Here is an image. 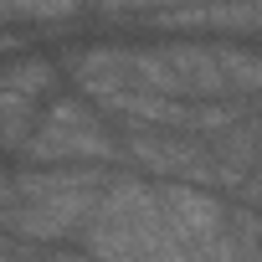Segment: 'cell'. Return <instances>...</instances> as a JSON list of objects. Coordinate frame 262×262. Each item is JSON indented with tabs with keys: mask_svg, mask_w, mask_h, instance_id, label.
Wrapping results in <instances>:
<instances>
[{
	"mask_svg": "<svg viewBox=\"0 0 262 262\" xmlns=\"http://www.w3.org/2000/svg\"><path fill=\"white\" fill-rule=\"evenodd\" d=\"M113 170L103 165H57V170H6V236L31 247H67L82 242L88 221L98 216Z\"/></svg>",
	"mask_w": 262,
	"mask_h": 262,
	"instance_id": "6da1fadb",
	"label": "cell"
},
{
	"mask_svg": "<svg viewBox=\"0 0 262 262\" xmlns=\"http://www.w3.org/2000/svg\"><path fill=\"white\" fill-rule=\"evenodd\" d=\"M236 206H252V211H262V170H257V175H252V185L236 195Z\"/></svg>",
	"mask_w": 262,
	"mask_h": 262,
	"instance_id": "8992f818",
	"label": "cell"
},
{
	"mask_svg": "<svg viewBox=\"0 0 262 262\" xmlns=\"http://www.w3.org/2000/svg\"><path fill=\"white\" fill-rule=\"evenodd\" d=\"M118 160H128V144H123V128L103 113V108H93L88 98H72V93H62L47 113H41V123H36V134H31V144L21 149V160H11V165H26V170H57V165H118Z\"/></svg>",
	"mask_w": 262,
	"mask_h": 262,
	"instance_id": "3957f363",
	"label": "cell"
},
{
	"mask_svg": "<svg viewBox=\"0 0 262 262\" xmlns=\"http://www.w3.org/2000/svg\"><path fill=\"white\" fill-rule=\"evenodd\" d=\"M160 195H165V221H170V231H175V242L185 252L211 247L226 231V221H231V201H221L216 190H201V185H160Z\"/></svg>",
	"mask_w": 262,
	"mask_h": 262,
	"instance_id": "5b68a950",
	"label": "cell"
},
{
	"mask_svg": "<svg viewBox=\"0 0 262 262\" xmlns=\"http://www.w3.org/2000/svg\"><path fill=\"white\" fill-rule=\"evenodd\" d=\"M123 144H128V160L144 165L149 175H160L165 185H201V190L221 185L216 149L195 134H180V128H123Z\"/></svg>",
	"mask_w": 262,
	"mask_h": 262,
	"instance_id": "277c9868",
	"label": "cell"
},
{
	"mask_svg": "<svg viewBox=\"0 0 262 262\" xmlns=\"http://www.w3.org/2000/svg\"><path fill=\"white\" fill-rule=\"evenodd\" d=\"M88 257L98 262H155L160 252L175 247V231L165 221V195L155 180H139V175H113L98 216L88 221L82 242H77Z\"/></svg>",
	"mask_w": 262,
	"mask_h": 262,
	"instance_id": "7a4b0ae2",
	"label": "cell"
}]
</instances>
